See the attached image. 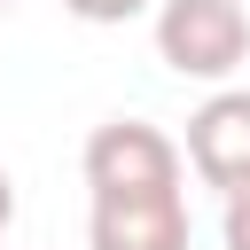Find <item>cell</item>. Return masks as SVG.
<instances>
[{"label": "cell", "instance_id": "cell-1", "mask_svg": "<svg viewBox=\"0 0 250 250\" xmlns=\"http://www.w3.org/2000/svg\"><path fill=\"white\" fill-rule=\"evenodd\" d=\"M86 250H188V148L148 117L86 133Z\"/></svg>", "mask_w": 250, "mask_h": 250}, {"label": "cell", "instance_id": "cell-2", "mask_svg": "<svg viewBox=\"0 0 250 250\" xmlns=\"http://www.w3.org/2000/svg\"><path fill=\"white\" fill-rule=\"evenodd\" d=\"M156 62L195 86H227L250 62V16L242 0H164L156 8Z\"/></svg>", "mask_w": 250, "mask_h": 250}, {"label": "cell", "instance_id": "cell-3", "mask_svg": "<svg viewBox=\"0 0 250 250\" xmlns=\"http://www.w3.org/2000/svg\"><path fill=\"white\" fill-rule=\"evenodd\" d=\"M188 164L203 188H219L227 203L250 195V86H219L195 117H188Z\"/></svg>", "mask_w": 250, "mask_h": 250}, {"label": "cell", "instance_id": "cell-4", "mask_svg": "<svg viewBox=\"0 0 250 250\" xmlns=\"http://www.w3.org/2000/svg\"><path fill=\"white\" fill-rule=\"evenodd\" d=\"M78 23H133L141 8H164V0H62Z\"/></svg>", "mask_w": 250, "mask_h": 250}, {"label": "cell", "instance_id": "cell-5", "mask_svg": "<svg viewBox=\"0 0 250 250\" xmlns=\"http://www.w3.org/2000/svg\"><path fill=\"white\" fill-rule=\"evenodd\" d=\"M219 242H227V250H250V195H234V203H227V219H219Z\"/></svg>", "mask_w": 250, "mask_h": 250}, {"label": "cell", "instance_id": "cell-6", "mask_svg": "<svg viewBox=\"0 0 250 250\" xmlns=\"http://www.w3.org/2000/svg\"><path fill=\"white\" fill-rule=\"evenodd\" d=\"M8 219H16V180L0 172V234H8Z\"/></svg>", "mask_w": 250, "mask_h": 250}, {"label": "cell", "instance_id": "cell-7", "mask_svg": "<svg viewBox=\"0 0 250 250\" xmlns=\"http://www.w3.org/2000/svg\"><path fill=\"white\" fill-rule=\"evenodd\" d=\"M0 8H8V0H0Z\"/></svg>", "mask_w": 250, "mask_h": 250}]
</instances>
